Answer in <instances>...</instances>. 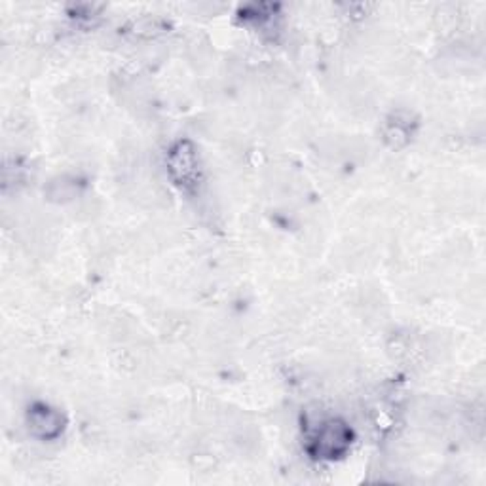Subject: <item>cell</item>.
<instances>
[{
    "label": "cell",
    "instance_id": "7a4b0ae2",
    "mask_svg": "<svg viewBox=\"0 0 486 486\" xmlns=\"http://www.w3.org/2000/svg\"><path fill=\"white\" fill-rule=\"evenodd\" d=\"M33 428L35 430H38L42 433V435H52V433H56L59 428V422H57V416L52 412V410L48 409H40V410H35L33 412Z\"/></svg>",
    "mask_w": 486,
    "mask_h": 486
},
{
    "label": "cell",
    "instance_id": "6da1fadb",
    "mask_svg": "<svg viewBox=\"0 0 486 486\" xmlns=\"http://www.w3.org/2000/svg\"><path fill=\"white\" fill-rule=\"evenodd\" d=\"M171 169L173 173H179V179L188 182L196 175V158L194 154L187 150V146L181 145L171 156Z\"/></svg>",
    "mask_w": 486,
    "mask_h": 486
}]
</instances>
